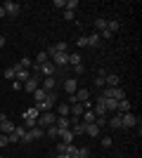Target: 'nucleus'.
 <instances>
[{
    "mask_svg": "<svg viewBox=\"0 0 142 158\" xmlns=\"http://www.w3.org/2000/svg\"><path fill=\"white\" fill-rule=\"evenodd\" d=\"M54 123H57V116H54L52 111H43L41 116L36 118V125L43 127V130H45V127H50V125H54Z\"/></svg>",
    "mask_w": 142,
    "mask_h": 158,
    "instance_id": "1",
    "label": "nucleus"
},
{
    "mask_svg": "<svg viewBox=\"0 0 142 158\" xmlns=\"http://www.w3.org/2000/svg\"><path fill=\"white\" fill-rule=\"evenodd\" d=\"M41 80H43V76H41V73H31V78H28L26 83H24V90H26V92H31V94H33L36 90L41 87Z\"/></svg>",
    "mask_w": 142,
    "mask_h": 158,
    "instance_id": "2",
    "label": "nucleus"
},
{
    "mask_svg": "<svg viewBox=\"0 0 142 158\" xmlns=\"http://www.w3.org/2000/svg\"><path fill=\"white\" fill-rule=\"evenodd\" d=\"M102 97H109V99H116V102H121V99H126V90H123V87H104Z\"/></svg>",
    "mask_w": 142,
    "mask_h": 158,
    "instance_id": "3",
    "label": "nucleus"
},
{
    "mask_svg": "<svg viewBox=\"0 0 142 158\" xmlns=\"http://www.w3.org/2000/svg\"><path fill=\"white\" fill-rule=\"evenodd\" d=\"M50 61H52L57 69H67L69 66V52H54L52 57H50Z\"/></svg>",
    "mask_w": 142,
    "mask_h": 158,
    "instance_id": "4",
    "label": "nucleus"
},
{
    "mask_svg": "<svg viewBox=\"0 0 142 158\" xmlns=\"http://www.w3.org/2000/svg\"><path fill=\"white\" fill-rule=\"evenodd\" d=\"M121 125L123 127H140V118H137L135 113H121Z\"/></svg>",
    "mask_w": 142,
    "mask_h": 158,
    "instance_id": "5",
    "label": "nucleus"
},
{
    "mask_svg": "<svg viewBox=\"0 0 142 158\" xmlns=\"http://www.w3.org/2000/svg\"><path fill=\"white\" fill-rule=\"evenodd\" d=\"M59 71V69H57V66L52 64V61H47V64H36V73H41V76H54V73Z\"/></svg>",
    "mask_w": 142,
    "mask_h": 158,
    "instance_id": "6",
    "label": "nucleus"
},
{
    "mask_svg": "<svg viewBox=\"0 0 142 158\" xmlns=\"http://www.w3.org/2000/svg\"><path fill=\"white\" fill-rule=\"evenodd\" d=\"M2 10H5V14H7V17H17V14L21 12V5H19V2H14V0H5Z\"/></svg>",
    "mask_w": 142,
    "mask_h": 158,
    "instance_id": "7",
    "label": "nucleus"
},
{
    "mask_svg": "<svg viewBox=\"0 0 142 158\" xmlns=\"http://www.w3.org/2000/svg\"><path fill=\"white\" fill-rule=\"evenodd\" d=\"M57 83H59V80H57V76H47V78L41 80V87L45 90V92H52L54 87H57Z\"/></svg>",
    "mask_w": 142,
    "mask_h": 158,
    "instance_id": "8",
    "label": "nucleus"
},
{
    "mask_svg": "<svg viewBox=\"0 0 142 158\" xmlns=\"http://www.w3.org/2000/svg\"><path fill=\"white\" fill-rule=\"evenodd\" d=\"M14 76H17L14 80H19V83H26V80L31 78V73H28V69H21L19 64H14Z\"/></svg>",
    "mask_w": 142,
    "mask_h": 158,
    "instance_id": "9",
    "label": "nucleus"
},
{
    "mask_svg": "<svg viewBox=\"0 0 142 158\" xmlns=\"http://www.w3.org/2000/svg\"><path fill=\"white\" fill-rule=\"evenodd\" d=\"M104 87H121V78L116 73H107L104 76Z\"/></svg>",
    "mask_w": 142,
    "mask_h": 158,
    "instance_id": "10",
    "label": "nucleus"
},
{
    "mask_svg": "<svg viewBox=\"0 0 142 158\" xmlns=\"http://www.w3.org/2000/svg\"><path fill=\"white\" fill-rule=\"evenodd\" d=\"M78 90V80L76 78H64V92L67 94H76Z\"/></svg>",
    "mask_w": 142,
    "mask_h": 158,
    "instance_id": "11",
    "label": "nucleus"
},
{
    "mask_svg": "<svg viewBox=\"0 0 142 158\" xmlns=\"http://www.w3.org/2000/svg\"><path fill=\"white\" fill-rule=\"evenodd\" d=\"M71 120H74V118H71ZM69 130L74 132V137H78V135H85V123H83V120H74Z\"/></svg>",
    "mask_w": 142,
    "mask_h": 158,
    "instance_id": "12",
    "label": "nucleus"
},
{
    "mask_svg": "<svg viewBox=\"0 0 142 158\" xmlns=\"http://www.w3.org/2000/svg\"><path fill=\"white\" fill-rule=\"evenodd\" d=\"M100 99H102V104H104V109H107V113H116V106H118V102H116V99L102 97V94H100Z\"/></svg>",
    "mask_w": 142,
    "mask_h": 158,
    "instance_id": "13",
    "label": "nucleus"
},
{
    "mask_svg": "<svg viewBox=\"0 0 142 158\" xmlns=\"http://www.w3.org/2000/svg\"><path fill=\"white\" fill-rule=\"evenodd\" d=\"M74 97H76V102H78V104H83V102H88V99H90V90H88V87H78Z\"/></svg>",
    "mask_w": 142,
    "mask_h": 158,
    "instance_id": "14",
    "label": "nucleus"
},
{
    "mask_svg": "<svg viewBox=\"0 0 142 158\" xmlns=\"http://www.w3.org/2000/svg\"><path fill=\"white\" fill-rule=\"evenodd\" d=\"M107 125H109V127H114V130L123 127V125H121V113H111V116L107 118Z\"/></svg>",
    "mask_w": 142,
    "mask_h": 158,
    "instance_id": "15",
    "label": "nucleus"
},
{
    "mask_svg": "<svg viewBox=\"0 0 142 158\" xmlns=\"http://www.w3.org/2000/svg\"><path fill=\"white\" fill-rule=\"evenodd\" d=\"M71 123H74V120L71 118H62V116H57V123H54V125H57V130H69V127H71Z\"/></svg>",
    "mask_w": 142,
    "mask_h": 158,
    "instance_id": "16",
    "label": "nucleus"
},
{
    "mask_svg": "<svg viewBox=\"0 0 142 158\" xmlns=\"http://www.w3.org/2000/svg\"><path fill=\"white\" fill-rule=\"evenodd\" d=\"M85 135L88 137H100V125L97 123H88L85 125Z\"/></svg>",
    "mask_w": 142,
    "mask_h": 158,
    "instance_id": "17",
    "label": "nucleus"
},
{
    "mask_svg": "<svg viewBox=\"0 0 142 158\" xmlns=\"http://www.w3.org/2000/svg\"><path fill=\"white\" fill-rule=\"evenodd\" d=\"M43 135H45V130H43V127H31V130H28V137H31V142H36V139H43Z\"/></svg>",
    "mask_w": 142,
    "mask_h": 158,
    "instance_id": "18",
    "label": "nucleus"
},
{
    "mask_svg": "<svg viewBox=\"0 0 142 158\" xmlns=\"http://www.w3.org/2000/svg\"><path fill=\"white\" fill-rule=\"evenodd\" d=\"M81 120L85 123V125H88V123H95V120H97V116H95V111H93V109H88V111H83Z\"/></svg>",
    "mask_w": 142,
    "mask_h": 158,
    "instance_id": "19",
    "label": "nucleus"
},
{
    "mask_svg": "<svg viewBox=\"0 0 142 158\" xmlns=\"http://www.w3.org/2000/svg\"><path fill=\"white\" fill-rule=\"evenodd\" d=\"M59 137H62V142H64V144H74V132H71V130H62L59 132Z\"/></svg>",
    "mask_w": 142,
    "mask_h": 158,
    "instance_id": "20",
    "label": "nucleus"
},
{
    "mask_svg": "<svg viewBox=\"0 0 142 158\" xmlns=\"http://www.w3.org/2000/svg\"><path fill=\"white\" fill-rule=\"evenodd\" d=\"M116 113H130V102H128V99H121V102H118Z\"/></svg>",
    "mask_w": 142,
    "mask_h": 158,
    "instance_id": "21",
    "label": "nucleus"
},
{
    "mask_svg": "<svg viewBox=\"0 0 142 158\" xmlns=\"http://www.w3.org/2000/svg\"><path fill=\"white\" fill-rule=\"evenodd\" d=\"M38 116H41V111H38L36 106H31L28 111H24V120H36Z\"/></svg>",
    "mask_w": 142,
    "mask_h": 158,
    "instance_id": "22",
    "label": "nucleus"
},
{
    "mask_svg": "<svg viewBox=\"0 0 142 158\" xmlns=\"http://www.w3.org/2000/svg\"><path fill=\"white\" fill-rule=\"evenodd\" d=\"M95 31H97V33L107 31V19H102V17H97V19H95Z\"/></svg>",
    "mask_w": 142,
    "mask_h": 158,
    "instance_id": "23",
    "label": "nucleus"
},
{
    "mask_svg": "<svg viewBox=\"0 0 142 158\" xmlns=\"http://www.w3.org/2000/svg\"><path fill=\"white\" fill-rule=\"evenodd\" d=\"M57 116H62V118H69V104H67V102H62V104L57 106Z\"/></svg>",
    "mask_w": 142,
    "mask_h": 158,
    "instance_id": "24",
    "label": "nucleus"
},
{
    "mask_svg": "<svg viewBox=\"0 0 142 158\" xmlns=\"http://www.w3.org/2000/svg\"><path fill=\"white\" fill-rule=\"evenodd\" d=\"M107 31H111V33H118V31H121V21H116V19L107 21Z\"/></svg>",
    "mask_w": 142,
    "mask_h": 158,
    "instance_id": "25",
    "label": "nucleus"
},
{
    "mask_svg": "<svg viewBox=\"0 0 142 158\" xmlns=\"http://www.w3.org/2000/svg\"><path fill=\"white\" fill-rule=\"evenodd\" d=\"M47 61H50V54L45 50H41V52L36 54V64H47Z\"/></svg>",
    "mask_w": 142,
    "mask_h": 158,
    "instance_id": "26",
    "label": "nucleus"
},
{
    "mask_svg": "<svg viewBox=\"0 0 142 158\" xmlns=\"http://www.w3.org/2000/svg\"><path fill=\"white\" fill-rule=\"evenodd\" d=\"M33 99H36V104H38V102H45V99H47V92L43 90V87H38V90L33 92Z\"/></svg>",
    "mask_w": 142,
    "mask_h": 158,
    "instance_id": "27",
    "label": "nucleus"
},
{
    "mask_svg": "<svg viewBox=\"0 0 142 158\" xmlns=\"http://www.w3.org/2000/svg\"><path fill=\"white\" fill-rule=\"evenodd\" d=\"M69 64L81 66V64H83V61H81V54H78V52H69Z\"/></svg>",
    "mask_w": 142,
    "mask_h": 158,
    "instance_id": "28",
    "label": "nucleus"
},
{
    "mask_svg": "<svg viewBox=\"0 0 142 158\" xmlns=\"http://www.w3.org/2000/svg\"><path fill=\"white\" fill-rule=\"evenodd\" d=\"M88 47H100V33L88 35Z\"/></svg>",
    "mask_w": 142,
    "mask_h": 158,
    "instance_id": "29",
    "label": "nucleus"
},
{
    "mask_svg": "<svg viewBox=\"0 0 142 158\" xmlns=\"http://www.w3.org/2000/svg\"><path fill=\"white\" fill-rule=\"evenodd\" d=\"M45 135L50 139H54V137H59V130H57V125H50V127H45Z\"/></svg>",
    "mask_w": 142,
    "mask_h": 158,
    "instance_id": "30",
    "label": "nucleus"
},
{
    "mask_svg": "<svg viewBox=\"0 0 142 158\" xmlns=\"http://www.w3.org/2000/svg\"><path fill=\"white\" fill-rule=\"evenodd\" d=\"M64 153H67L69 158H78V149H76L74 144H67V151H64Z\"/></svg>",
    "mask_w": 142,
    "mask_h": 158,
    "instance_id": "31",
    "label": "nucleus"
},
{
    "mask_svg": "<svg viewBox=\"0 0 142 158\" xmlns=\"http://www.w3.org/2000/svg\"><path fill=\"white\" fill-rule=\"evenodd\" d=\"M76 7H78V0H67V7H64V10H69V12H76Z\"/></svg>",
    "mask_w": 142,
    "mask_h": 158,
    "instance_id": "32",
    "label": "nucleus"
},
{
    "mask_svg": "<svg viewBox=\"0 0 142 158\" xmlns=\"http://www.w3.org/2000/svg\"><path fill=\"white\" fill-rule=\"evenodd\" d=\"M76 45H78V47H88V35H78Z\"/></svg>",
    "mask_w": 142,
    "mask_h": 158,
    "instance_id": "33",
    "label": "nucleus"
},
{
    "mask_svg": "<svg viewBox=\"0 0 142 158\" xmlns=\"http://www.w3.org/2000/svg\"><path fill=\"white\" fill-rule=\"evenodd\" d=\"M5 78H7V80H14V78H17V76H14V66L5 69Z\"/></svg>",
    "mask_w": 142,
    "mask_h": 158,
    "instance_id": "34",
    "label": "nucleus"
},
{
    "mask_svg": "<svg viewBox=\"0 0 142 158\" xmlns=\"http://www.w3.org/2000/svg\"><path fill=\"white\" fill-rule=\"evenodd\" d=\"M90 156V149L88 146H81V149H78V158H88Z\"/></svg>",
    "mask_w": 142,
    "mask_h": 158,
    "instance_id": "35",
    "label": "nucleus"
},
{
    "mask_svg": "<svg viewBox=\"0 0 142 158\" xmlns=\"http://www.w3.org/2000/svg\"><path fill=\"white\" fill-rule=\"evenodd\" d=\"M19 66H21V69H28V66H33V61L28 59V57H24V59L19 61Z\"/></svg>",
    "mask_w": 142,
    "mask_h": 158,
    "instance_id": "36",
    "label": "nucleus"
},
{
    "mask_svg": "<svg viewBox=\"0 0 142 158\" xmlns=\"http://www.w3.org/2000/svg\"><path fill=\"white\" fill-rule=\"evenodd\" d=\"M7 144H10V139H7V135H2V132H0V149H5Z\"/></svg>",
    "mask_w": 142,
    "mask_h": 158,
    "instance_id": "37",
    "label": "nucleus"
},
{
    "mask_svg": "<svg viewBox=\"0 0 142 158\" xmlns=\"http://www.w3.org/2000/svg\"><path fill=\"white\" fill-rule=\"evenodd\" d=\"M64 19H67V21H74V19H76V12H69V10H64Z\"/></svg>",
    "mask_w": 142,
    "mask_h": 158,
    "instance_id": "38",
    "label": "nucleus"
},
{
    "mask_svg": "<svg viewBox=\"0 0 142 158\" xmlns=\"http://www.w3.org/2000/svg\"><path fill=\"white\" fill-rule=\"evenodd\" d=\"M52 5H54V7H59V10H64V7H67V0H54Z\"/></svg>",
    "mask_w": 142,
    "mask_h": 158,
    "instance_id": "39",
    "label": "nucleus"
},
{
    "mask_svg": "<svg viewBox=\"0 0 142 158\" xmlns=\"http://www.w3.org/2000/svg\"><path fill=\"white\" fill-rule=\"evenodd\" d=\"M102 146L109 149V146H111V137H102Z\"/></svg>",
    "mask_w": 142,
    "mask_h": 158,
    "instance_id": "40",
    "label": "nucleus"
},
{
    "mask_svg": "<svg viewBox=\"0 0 142 158\" xmlns=\"http://www.w3.org/2000/svg\"><path fill=\"white\" fill-rule=\"evenodd\" d=\"M95 87H104V78H100V76H97V78H95Z\"/></svg>",
    "mask_w": 142,
    "mask_h": 158,
    "instance_id": "41",
    "label": "nucleus"
},
{
    "mask_svg": "<svg viewBox=\"0 0 142 158\" xmlns=\"http://www.w3.org/2000/svg\"><path fill=\"white\" fill-rule=\"evenodd\" d=\"M67 151V144H64V142H59V144H57V153H64Z\"/></svg>",
    "mask_w": 142,
    "mask_h": 158,
    "instance_id": "42",
    "label": "nucleus"
},
{
    "mask_svg": "<svg viewBox=\"0 0 142 158\" xmlns=\"http://www.w3.org/2000/svg\"><path fill=\"white\" fill-rule=\"evenodd\" d=\"M74 71H76V73H78V76H81V73H83V71H85V66H83V64H81V66H74Z\"/></svg>",
    "mask_w": 142,
    "mask_h": 158,
    "instance_id": "43",
    "label": "nucleus"
},
{
    "mask_svg": "<svg viewBox=\"0 0 142 158\" xmlns=\"http://www.w3.org/2000/svg\"><path fill=\"white\" fill-rule=\"evenodd\" d=\"M12 87H14V90H21V87H24V85H21L19 80H12Z\"/></svg>",
    "mask_w": 142,
    "mask_h": 158,
    "instance_id": "44",
    "label": "nucleus"
},
{
    "mask_svg": "<svg viewBox=\"0 0 142 158\" xmlns=\"http://www.w3.org/2000/svg\"><path fill=\"white\" fill-rule=\"evenodd\" d=\"M2 47H5V35L0 33V50H2Z\"/></svg>",
    "mask_w": 142,
    "mask_h": 158,
    "instance_id": "45",
    "label": "nucleus"
},
{
    "mask_svg": "<svg viewBox=\"0 0 142 158\" xmlns=\"http://www.w3.org/2000/svg\"><path fill=\"white\" fill-rule=\"evenodd\" d=\"M0 19H5V10L2 7H0Z\"/></svg>",
    "mask_w": 142,
    "mask_h": 158,
    "instance_id": "46",
    "label": "nucleus"
},
{
    "mask_svg": "<svg viewBox=\"0 0 142 158\" xmlns=\"http://www.w3.org/2000/svg\"><path fill=\"white\" fill-rule=\"evenodd\" d=\"M57 158H69V156H67V153H57Z\"/></svg>",
    "mask_w": 142,
    "mask_h": 158,
    "instance_id": "47",
    "label": "nucleus"
},
{
    "mask_svg": "<svg viewBox=\"0 0 142 158\" xmlns=\"http://www.w3.org/2000/svg\"><path fill=\"white\" fill-rule=\"evenodd\" d=\"M0 59H2V52H0Z\"/></svg>",
    "mask_w": 142,
    "mask_h": 158,
    "instance_id": "48",
    "label": "nucleus"
},
{
    "mask_svg": "<svg viewBox=\"0 0 142 158\" xmlns=\"http://www.w3.org/2000/svg\"><path fill=\"white\" fill-rule=\"evenodd\" d=\"M0 158H2V156H0Z\"/></svg>",
    "mask_w": 142,
    "mask_h": 158,
    "instance_id": "49",
    "label": "nucleus"
}]
</instances>
